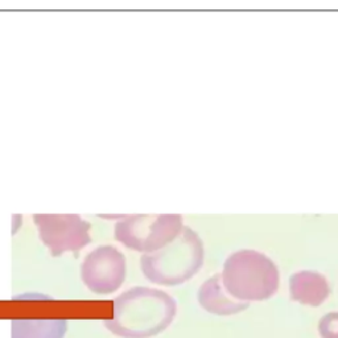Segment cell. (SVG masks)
Segmentation results:
<instances>
[{
    "instance_id": "8992f818",
    "label": "cell",
    "mask_w": 338,
    "mask_h": 338,
    "mask_svg": "<svg viewBox=\"0 0 338 338\" xmlns=\"http://www.w3.org/2000/svg\"><path fill=\"white\" fill-rule=\"evenodd\" d=\"M83 284L97 295L118 291L126 279V258L114 246H99L86 255L81 264Z\"/></svg>"
},
{
    "instance_id": "6da1fadb",
    "label": "cell",
    "mask_w": 338,
    "mask_h": 338,
    "mask_svg": "<svg viewBox=\"0 0 338 338\" xmlns=\"http://www.w3.org/2000/svg\"><path fill=\"white\" fill-rule=\"evenodd\" d=\"M112 317L103 325L120 338H151L164 332L177 313L169 293L148 287H134L112 301Z\"/></svg>"
},
{
    "instance_id": "ba28073f",
    "label": "cell",
    "mask_w": 338,
    "mask_h": 338,
    "mask_svg": "<svg viewBox=\"0 0 338 338\" xmlns=\"http://www.w3.org/2000/svg\"><path fill=\"white\" fill-rule=\"evenodd\" d=\"M291 299L302 305L320 306L328 299L330 288L324 275L316 271H299L289 279Z\"/></svg>"
},
{
    "instance_id": "277c9868",
    "label": "cell",
    "mask_w": 338,
    "mask_h": 338,
    "mask_svg": "<svg viewBox=\"0 0 338 338\" xmlns=\"http://www.w3.org/2000/svg\"><path fill=\"white\" fill-rule=\"evenodd\" d=\"M182 227L180 214L126 216L115 224V239L127 249L149 254L171 243Z\"/></svg>"
},
{
    "instance_id": "30bf717a",
    "label": "cell",
    "mask_w": 338,
    "mask_h": 338,
    "mask_svg": "<svg viewBox=\"0 0 338 338\" xmlns=\"http://www.w3.org/2000/svg\"><path fill=\"white\" fill-rule=\"evenodd\" d=\"M319 334L321 338H338V312L326 313L319 321Z\"/></svg>"
},
{
    "instance_id": "52a82bcc",
    "label": "cell",
    "mask_w": 338,
    "mask_h": 338,
    "mask_svg": "<svg viewBox=\"0 0 338 338\" xmlns=\"http://www.w3.org/2000/svg\"><path fill=\"white\" fill-rule=\"evenodd\" d=\"M200 305L209 313L218 316H231L246 311L250 302L238 301L227 293L221 273L214 275L201 286L198 291Z\"/></svg>"
},
{
    "instance_id": "9c48e42d",
    "label": "cell",
    "mask_w": 338,
    "mask_h": 338,
    "mask_svg": "<svg viewBox=\"0 0 338 338\" xmlns=\"http://www.w3.org/2000/svg\"><path fill=\"white\" fill-rule=\"evenodd\" d=\"M12 338H64L68 322L54 320H13Z\"/></svg>"
},
{
    "instance_id": "5b68a950",
    "label": "cell",
    "mask_w": 338,
    "mask_h": 338,
    "mask_svg": "<svg viewBox=\"0 0 338 338\" xmlns=\"http://www.w3.org/2000/svg\"><path fill=\"white\" fill-rule=\"evenodd\" d=\"M33 221L40 240L49 249L52 256L69 251L78 253L91 242V225L78 214H35Z\"/></svg>"
},
{
    "instance_id": "3957f363",
    "label": "cell",
    "mask_w": 338,
    "mask_h": 338,
    "mask_svg": "<svg viewBox=\"0 0 338 338\" xmlns=\"http://www.w3.org/2000/svg\"><path fill=\"white\" fill-rule=\"evenodd\" d=\"M225 289L238 301L271 299L279 288V269L272 259L255 250H239L225 260L221 273Z\"/></svg>"
},
{
    "instance_id": "7a4b0ae2",
    "label": "cell",
    "mask_w": 338,
    "mask_h": 338,
    "mask_svg": "<svg viewBox=\"0 0 338 338\" xmlns=\"http://www.w3.org/2000/svg\"><path fill=\"white\" fill-rule=\"evenodd\" d=\"M204 264V243L191 227H182L163 249L144 254L140 268L149 282L160 286H178L192 279Z\"/></svg>"
}]
</instances>
